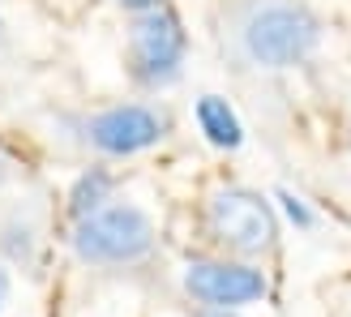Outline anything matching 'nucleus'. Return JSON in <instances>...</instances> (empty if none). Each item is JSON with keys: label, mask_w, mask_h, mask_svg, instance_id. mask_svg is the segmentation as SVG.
Listing matches in <instances>:
<instances>
[{"label": "nucleus", "mask_w": 351, "mask_h": 317, "mask_svg": "<svg viewBox=\"0 0 351 317\" xmlns=\"http://www.w3.org/2000/svg\"><path fill=\"white\" fill-rule=\"evenodd\" d=\"M223 43L240 64L291 69L322 43V22L300 0H236L223 22Z\"/></svg>", "instance_id": "f257e3e1"}, {"label": "nucleus", "mask_w": 351, "mask_h": 317, "mask_svg": "<svg viewBox=\"0 0 351 317\" xmlns=\"http://www.w3.org/2000/svg\"><path fill=\"white\" fill-rule=\"evenodd\" d=\"M73 253L86 266H137L154 253V219L133 202L103 206L73 227Z\"/></svg>", "instance_id": "f03ea898"}, {"label": "nucleus", "mask_w": 351, "mask_h": 317, "mask_svg": "<svg viewBox=\"0 0 351 317\" xmlns=\"http://www.w3.org/2000/svg\"><path fill=\"white\" fill-rule=\"evenodd\" d=\"M206 227H210V236H215L223 249H232L240 257L266 253L278 240L274 206L261 198L257 189H240V185L215 189L206 198Z\"/></svg>", "instance_id": "7ed1b4c3"}, {"label": "nucleus", "mask_w": 351, "mask_h": 317, "mask_svg": "<svg viewBox=\"0 0 351 317\" xmlns=\"http://www.w3.org/2000/svg\"><path fill=\"white\" fill-rule=\"evenodd\" d=\"M184 47H189V34L180 26V17H176L167 5L133 17V26H129V64H133V78L142 86H150V91L171 86L180 78Z\"/></svg>", "instance_id": "20e7f679"}, {"label": "nucleus", "mask_w": 351, "mask_h": 317, "mask_svg": "<svg viewBox=\"0 0 351 317\" xmlns=\"http://www.w3.org/2000/svg\"><path fill=\"white\" fill-rule=\"evenodd\" d=\"M163 133H167V116L146 108V103H120V108H108L86 120V142L116 158L159 146Z\"/></svg>", "instance_id": "39448f33"}, {"label": "nucleus", "mask_w": 351, "mask_h": 317, "mask_svg": "<svg viewBox=\"0 0 351 317\" xmlns=\"http://www.w3.org/2000/svg\"><path fill=\"white\" fill-rule=\"evenodd\" d=\"M184 292L197 301L202 309H240L261 301L266 287V274L244 266V261H189L184 270Z\"/></svg>", "instance_id": "423d86ee"}, {"label": "nucleus", "mask_w": 351, "mask_h": 317, "mask_svg": "<svg viewBox=\"0 0 351 317\" xmlns=\"http://www.w3.org/2000/svg\"><path fill=\"white\" fill-rule=\"evenodd\" d=\"M197 125H202V133H206V142L219 146V150H236V146L244 142L240 116L227 108V99H219V95H202V99H197Z\"/></svg>", "instance_id": "0eeeda50"}, {"label": "nucleus", "mask_w": 351, "mask_h": 317, "mask_svg": "<svg viewBox=\"0 0 351 317\" xmlns=\"http://www.w3.org/2000/svg\"><path fill=\"white\" fill-rule=\"evenodd\" d=\"M112 189H116L112 172H103V167H90V172H82L77 180H73V189H69V210H73V219L82 223V219L99 215V210L112 202Z\"/></svg>", "instance_id": "6e6552de"}, {"label": "nucleus", "mask_w": 351, "mask_h": 317, "mask_svg": "<svg viewBox=\"0 0 351 317\" xmlns=\"http://www.w3.org/2000/svg\"><path fill=\"white\" fill-rule=\"evenodd\" d=\"M278 202H283V210L291 215V223H300V227H313V223H317V219H313V210H308V206H304L300 198H295V193L278 189Z\"/></svg>", "instance_id": "1a4fd4ad"}, {"label": "nucleus", "mask_w": 351, "mask_h": 317, "mask_svg": "<svg viewBox=\"0 0 351 317\" xmlns=\"http://www.w3.org/2000/svg\"><path fill=\"white\" fill-rule=\"evenodd\" d=\"M116 5L137 17V13H150V9H163V0H116Z\"/></svg>", "instance_id": "9d476101"}, {"label": "nucleus", "mask_w": 351, "mask_h": 317, "mask_svg": "<svg viewBox=\"0 0 351 317\" xmlns=\"http://www.w3.org/2000/svg\"><path fill=\"white\" fill-rule=\"evenodd\" d=\"M9 287H13V283H9V270L0 266V309H5V301H9Z\"/></svg>", "instance_id": "9b49d317"}, {"label": "nucleus", "mask_w": 351, "mask_h": 317, "mask_svg": "<svg viewBox=\"0 0 351 317\" xmlns=\"http://www.w3.org/2000/svg\"><path fill=\"white\" fill-rule=\"evenodd\" d=\"M193 317H236V313L232 309H197Z\"/></svg>", "instance_id": "f8f14e48"}, {"label": "nucleus", "mask_w": 351, "mask_h": 317, "mask_svg": "<svg viewBox=\"0 0 351 317\" xmlns=\"http://www.w3.org/2000/svg\"><path fill=\"white\" fill-rule=\"evenodd\" d=\"M5 176H9V158H5V150H0V185H5Z\"/></svg>", "instance_id": "ddd939ff"}, {"label": "nucleus", "mask_w": 351, "mask_h": 317, "mask_svg": "<svg viewBox=\"0 0 351 317\" xmlns=\"http://www.w3.org/2000/svg\"><path fill=\"white\" fill-rule=\"evenodd\" d=\"M0 47H5V17H0Z\"/></svg>", "instance_id": "4468645a"}]
</instances>
